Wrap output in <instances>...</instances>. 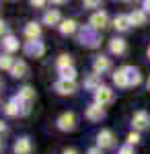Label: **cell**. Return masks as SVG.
Here are the masks:
<instances>
[{
  "label": "cell",
  "mask_w": 150,
  "mask_h": 154,
  "mask_svg": "<svg viewBox=\"0 0 150 154\" xmlns=\"http://www.w3.org/2000/svg\"><path fill=\"white\" fill-rule=\"evenodd\" d=\"M76 41H78L80 45L97 49L101 45V35H99V31L92 29L91 25H80V29H78V33H76Z\"/></svg>",
  "instance_id": "1"
},
{
  "label": "cell",
  "mask_w": 150,
  "mask_h": 154,
  "mask_svg": "<svg viewBox=\"0 0 150 154\" xmlns=\"http://www.w3.org/2000/svg\"><path fill=\"white\" fill-rule=\"evenodd\" d=\"M142 11L146 12V14H150V0H144L142 2Z\"/></svg>",
  "instance_id": "34"
},
{
  "label": "cell",
  "mask_w": 150,
  "mask_h": 154,
  "mask_svg": "<svg viewBox=\"0 0 150 154\" xmlns=\"http://www.w3.org/2000/svg\"><path fill=\"white\" fill-rule=\"evenodd\" d=\"M4 113H6L8 117L23 115V107H21V103H19V99H17V97H12L11 101H6V105H4Z\"/></svg>",
  "instance_id": "19"
},
{
  "label": "cell",
  "mask_w": 150,
  "mask_h": 154,
  "mask_svg": "<svg viewBox=\"0 0 150 154\" xmlns=\"http://www.w3.org/2000/svg\"><path fill=\"white\" fill-rule=\"evenodd\" d=\"M92 97H95V103L101 107H107L111 105L113 101H115V91L111 88V86H107V84H101L95 93H92Z\"/></svg>",
  "instance_id": "3"
},
{
  "label": "cell",
  "mask_w": 150,
  "mask_h": 154,
  "mask_svg": "<svg viewBox=\"0 0 150 154\" xmlns=\"http://www.w3.org/2000/svg\"><path fill=\"white\" fill-rule=\"evenodd\" d=\"M31 150H33V144H31L29 136H21L14 142V146H12V152L14 154H31Z\"/></svg>",
  "instance_id": "15"
},
{
  "label": "cell",
  "mask_w": 150,
  "mask_h": 154,
  "mask_svg": "<svg viewBox=\"0 0 150 154\" xmlns=\"http://www.w3.org/2000/svg\"><path fill=\"white\" fill-rule=\"evenodd\" d=\"M82 6L84 8H101V2H97V0H84Z\"/></svg>",
  "instance_id": "29"
},
{
  "label": "cell",
  "mask_w": 150,
  "mask_h": 154,
  "mask_svg": "<svg viewBox=\"0 0 150 154\" xmlns=\"http://www.w3.org/2000/svg\"><path fill=\"white\" fill-rule=\"evenodd\" d=\"M31 6H35V8H43L45 2H43V0H31Z\"/></svg>",
  "instance_id": "32"
},
{
  "label": "cell",
  "mask_w": 150,
  "mask_h": 154,
  "mask_svg": "<svg viewBox=\"0 0 150 154\" xmlns=\"http://www.w3.org/2000/svg\"><path fill=\"white\" fill-rule=\"evenodd\" d=\"M56 125L60 131H74L78 125V117L74 111H64L58 119H56Z\"/></svg>",
  "instance_id": "4"
},
{
  "label": "cell",
  "mask_w": 150,
  "mask_h": 154,
  "mask_svg": "<svg viewBox=\"0 0 150 154\" xmlns=\"http://www.w3.org/2000/svg\"><path fill=\"white\" fill-rule=\"evenodd\" d=\"M127 51V41L123 37H113L109 41V54L111 56H123Z\"/></svg>",
  "instance_id": "14"
},
{
  "label": "cell",
  "mask_w": 150,
  "mask_h": 154,
  "mask_svg": "<svg viewBox=\"0 0 150 154\" xmlns=\"http://www.w3.org/2000/svg\"><path fill=\"white\" fill-rule=\"evenodd\" d=\"M97 146H99L101 150L113 148V146H115V134L111 130H101L97 134Z\"/></svg>",
  "instance_id": "10"
},
{
  "label": "cell",
  "mask_w": 150,
  "mask_h": 154,
  "mask_svg": "<svg viewBox=\"0 0 150 154\" xmlns=\"http://www.w3.org/2000/svg\"><path fill=\"white\" fill-rule=\"evenodd\" d=\"M2 48H4V54H11V56H12L17 49L21 48V43H19V39H17L14 35L8 33L6 37H2Z\"/></svg>",
  "instance_id": "20"
},
{
  "label": "cell",
  "mask_w": 150,
  "mask_h": 154,
  "mask_svg": "<svg viewBox=\"0 0 150 154\" xmlns=\"http://www.w3.org/2000/svg\"><path fill=\"white\" fill-rule=\"evenodd\" d=\"M146 86H148V91H150V76H148V82H146Z\"/></svg>",
  "instance_id": "37"
},
{
  "label": "cell",
  "mask_w": 150,
  "mask_h": 154,
  "mask_svg": "<svg viewBox=\"0 0 150 154\" xmlns=\"http://www.w3.org/2000/svg\"><path fill=\"white\" fill-rule=\"evenodd\" d=\"M58 72H60V78H62V80H72V82H76L78 72H76L74 66H72V68H66V70H58Z\"/></svg>",
  "instance_id": "27"
},
{
  "label": "cell",
  "mask_w": 150,
  "mask_h": 154,
  "mask_svg": "<svg viewBox=\"0 0 150 154\" xmlns=\"http://www.w3.org/2000/svg\"><path fill=\"white\" fill-rule=\"evenodd\" d=\"M6 130H8V128H6V123L0 119V136H2V134H6Z\"/></svg>",
  "instance_id": "35"
},
{
  "label": "cell",
  "mask_w": 150,
  "mask_h": 154,
  "mask_svg": "<svg viewBox=\"0 0 150 154\" xmlns=\"http://www.w3.org/2000/svg\"><path fill=\"white\" fill-rule=\"evenodd\" d=\"M56 68L58 70H66V68H72V56L70 54H62L56 60Z\"/></svg>",
  "instance_id": "25"
},
{
  "label": "cell",
  "mask_w": 150,
  "mask_h": 154,
  "mask_svg": "<svg viewBox=\"0 0 150 154\" xmlns=\"http://www.w3.org/2000/svg\"><path fill=\"white\" fill-rule=\"evenodd\" d=\"M117 154H136V150H134V146H121L119 150H117Z\"/></svg>",
  "instance_id": "30"
},
{
  "label": "cell",
  "mask_w": 150,
  "mask_h": 154,
  "mask_svg": "<svg viewBox=\"0 0 150 154\" xmlns=\"http://www.w3.org/2000/svg\"><path fill=\"white\" fill-rule=\"evenodd\" d=\"M82 86H84L86 91H92V93H95V91L101 86V76H99V74H95V72H92V74H89V76H84Z\"/></svg>",
  "instance_id": "23"
},
{
  "label": "cell",
  "mask_w": 150,
  "mask_h": 154,
  "mask_svg": "<svg viewBox=\"0 0 150 154\" xmlns=\"http://www.w3.org/2000/svg\"><path fill=\"white\" fill-rule=\"evenodd\" d=\"M27 74H29V66H27V62H25V60H17L14 66H12V70H11V76H12V78H25Z\"/></svg>",
  "instance_id": "22"
},
{
  "label": "cell",
  "mask_w": 150,
  "mask_h": 154,
  "mask_svg": "<svg viewBox=\"0 0 150 154\" xmlns=\"http://www.w3.org/2000/svg\"><path fill=\"white\" fill-rule=\"evenodd\" d=\"M25 37H27V41L41 39V23H37V21L27 23V25H25Z\"/></svg>",
  "instance_id": "16"
},
{
  "label": "cell",
  "mask_w": 150,
  "mask_h": 154,
  "mask_svg": "<svg viewBox=\"0 0 150 154\" xmlns=\"http://www.w3.org/2000/svg\"><path fill=\"white\" fill-rule=\"evenodd\" d=\"M113 70V64H111V58H107V56H97V58L92 60V72L95 74H99V76H103L107 72Z\"/></svg>",
  "instance_id": "8"
},
{
  "label": "cell",
  "mask_w": 150,
  "mask_h": 154,
  "mask_svg": "<svg viewBox=\"0 0 150 154\" xmlns=\"http://www.w3.org/2000/svg\"><path fill=\"white\" fill-rule=\"evenodd\" d=\"M0 88H2V78H0Z\"/></svg>",
  "instance_id": "40"
},
{
  "label": "cell",
  "mask_w": 150,
  "mask_h": 154,
  "mask_svg": "<svg viewBox=\"0 0 150 154\" xmlns=\"http://www.w3.org/2000/svg\"><path fill=\"white\" fill-rule=\"evenodd\" d=\"M17 99H19V103L23 107V115H29V111H31V103L35 101V88L33 86H29V84H25L19 88V93H17Z\"/></svg>",
  "instance_id": "2"
},
{
  "label": "cell",
  "mask_w": 150,
  "mask_h": 154,
  "mask_svg": "<svg viewBox=\"0 0 150 154\" xmlns=\"http://www.w3.org/2000/svg\"><path fill=\"white\" fill-rule=\"evenodd\" d=\"M86 154H103V150H101L99 146H92V148H89V150H86Z\"/></svg>",
  "instance_id": "33"
},
{
  "label": "cell",
  "mask_w": 150,
  "mask_h": 154,
  "mask_svg": "<svg viewBox=\"0 0 150 154\" xmlns=\"http://www.w3.org/2000/svg\"><path fill=\"white\" fill-rule=\"evenodd\" d=\"M111 80H113V84H115L117 88H130V80H127L126 66H121V68L113 70V74H111Z\"/></svg>",
  "instance_id": "13"
},
{
  "label": "cell",
  "mask_w": 150,
  "mask_h": 154,
  "mask_svg": "<svg viewBox=\"0 0 150 154\" xmlns=\"http://www.w3.org/2000/svg\"><path fill=\"white\" fill-rule=\"evenodd\" d=\"M62 14H60L58 8H47L45 12H43V19H41V23L47 25V27H60L62 25Z\"/></svg>",
  "instance_id": "11"
},
{
  "label": "cell",
  "mask_w": 150,
  "mask_h": 154,
  "mask_svg": "<svg viewBox=\"0 0 150 154\" xmlns=\"http://www.w3.org/2000/svg\"><path fill=\"white\" fill-rule=\"evenodd\" d=\"M78 29H80V25L76 23L74 19H64L62 25L58 27V31L62 33V35H76V33H78Z\"/></svg>",
  "instance_id": "17"
},
{
  "label": "cell",
  "mask_w": 150,
  "mask_h": 154,
  "mask_svg": "<svg viewBox=\"0 0 150 154\" xmlns=\"http://www.w3.org/2000/svg\"><path fill=\"white\" fill-rule=\"evenodd\" d=\"M146 54H148V58H150V48H148V51H146Z\"/></svg>",
  "instance_id": "38"
},
{
  "label": "cell",
  "mask_w": 150,
  "mask_h": 154,
  "mask_svg": "<svg viewBox=\"0 0 150 154\" xmlns=\"http://www.w3.org/2000/svg\"><path fill=\"white\" fill-rule=\"evenodd\" d=\"M113 27H115L117 33H127L130 29H132V23H130V14H117L115 19H113Z\"/></svg>",
  "instance_id": "18"
},
{
  "label": "cell",
  "mask_w": 150,
  "mask_h": 154,
  "mask_svg": "<svg viewBox=\"0 0 150 154\" xmlns=\"http://www.w3.org/2000/svg\"><path fill=\"white\" fill-rule=\"evenodd\" d=\"M130 23H132V27H144V25L148 23V14L142 11V8L132 11L130 12Z\"/></svg>",
  "instance_id": "21"
},
{
  "label": "cell",
  "mask_w": 150,
  "mask_h": 154,
  "mask_svg": "<svg viewBox=\"0 0 150 154\" xmlns=\"http://www.w3.org/2000/svg\"><path fill=\"white\" fill-rule=\"evenodd\" d=\"M6 35H8V33H6V23L0 19V37H6Z\"/></svg>",
  "instance_id": "31"
},
{
  "label": "cell",
  "mask_w": 150,
  "mask_h": 154,
  "mask_svg": "<svg viewBox=\"0 0 150 154\" xmlns=\"http://www.w3.org/2000/svg\"><path fill=\"white\" fill-rule=\"evenodd\" d=\"M132 128H134V131H138V134L150 130V113L146 109H138L132 115Z\"/></svg>",
  "instance_id": "5"
},
{
  "label": "cell",
  "mask_w": 150,
  "mask_h": 154,
  "mask_svg": "<svg viewBox=\"0 0 150 154\" xmlns=\"http://www.w3.org/2000/svg\"><path fill=\"white\" fill-rule=\"evenodd\" d=\"M111 23H113V21L109 19L107 11H95L91 14V19H89V25H91L95 31H105Z\"/></svg>",
  "instance_id": "6"
},
{
  "label": "cell",
  "mask_w": 150,
  "mask_h": 154,
  "mask_svg": "<svg viewBox=\"0 0 150 154\" xmlns=\"http://www.w3.org/2000/svg\"><path fill=\"white\" fill-rule=\"evenodd\" d=\"M62 154H78V150H74V148H68V150H64Z\"/></svg>",
  "instance_id": "36"
},
{
  "label": "cell",
  "mask_w": 150,
  "mask_h": 154,
  "mask_svg": "<svg viewBox=\"0 0 150 154\" xmlns=\"http://www.w3.org/2000/svg\"><path fill=\"white\" fill-rule=\"evenodd\" d=\"M84 117L89 119V121H101V119H105V107L97 105L92 101L91 105L86 107V111H84Z\"/></svg>",
  "instance_id": "12"
},
{
  "label": "cell",
  "mask_w": 150,
  "mask_h": 154,
  "mask_svg": "<svg viewBox=\"0 0 150 154\" xmlns=\"http://www.w3.org/2000/svg\"><path fill=\"white\" fill-rule=\"evenodd\" d=\"M54 91L62 97H70V95H74V93L78 91V84L72 82V80H62V78H58V80L54 82Z\"/></svg>",
  "instance_id": "9"
},
{
  "label": "cell",
  "mask_w": 150,
  "mask_h": 154,
  "mask_svg": "<svg viewBox=\"0 0 150 154\" xmlns=\"http://www.w3.org/2000/svg\"><path fill=\"white\" fill-rule=\"evenodd\" d=\"M140 134L138 131H130L127 134V138H126V142H127V146H136V144H140Z\"/></svg>",
  "instance_id": "28"
},
{
  "label": "cell",
  "mask_w": 150,
  "mask_h": 154,
  "mask_svg": "<svg viewBox=\"0 0 150 154\" xmlns=\"http://www.w3.org/2000/svg\"><path fill=\"white\" fill-rule=\"evenodd\" d=\"M14 62H17V60L12 58L11 54H2V56H0V70H8L11 72L12 66H14Z\"/></svg>",
  "instance_id": "26"
},
{
  "label": "cell",
  "mask_w": 150,
  "mask_h": 154,
  "mask_svg": "<svg viewBox=\"0 0 150 154\" xmlns=\"http://www.w3.org/2000/svg\"><path fill=\"white\" fill-rule=\"evenodd\" d=\"M126 72H127V80H130V86H138L142 82V74L136 66H126Z\"/></svg>",
  "instance_id": "24"
},
{
  "label": "cell",
  "mask_w": 150,
  "mask_h": 154,
  "mask_svg": "<svg viewBox=\"0 0 150 154\" xmlns=\"http://www.w3.org/2000/svg\"><path fill=\"white\" fill-rule=\"evenodd\" d=\"M0 150H2V140H0Z\"/></svg>",
  "instance_id": "39"
},
{
  "label": "cell",
  "mask_w": 150,
  "mask_h": 154,
  "mask_svg": "<svg viewBox=\"0 0 150 154\" xmlns=\"http://www.w3.org/2000/svg\"><path fill=\"white\" fill-rule=\"evenodd\" d=\"M45 43L41 39H35V41H25L23 51L27 58H43L45 56Z\"/></svg>",
  "instance_id": "7"
}]
</instances>
